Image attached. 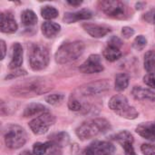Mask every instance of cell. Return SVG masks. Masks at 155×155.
Instances as JSON below:
<instances>
[{"label":"cell","instance_id":"22","mask_svg":"<svg viewBox=\"0 0 155 155\" xmlns=\"http://www.w3.org/2000/svg\"><path fill=\"white\" fill-rule=\"evenodd\" d=\"M103 55H104V57L107 61H109V62H114V61H117L119 58H121L122 52L117 47H114V46L107 45V47L103 52Z\"/></svg>","mask_w":155,"mask_h":155},{"label":"cell","instance_id":"34","mask_svg":"<svg viewBox=\"0 0 155 155\" xmlns=\"http://www.w3.org/2000/svg\"><path fill=\"white\" fill-rule=\"evenodd\" d=\"M123 42L122 40L117 37V36H112L109 40H108V45L110 46H114V47H117L120 49V47L122 46Z\"/></svg>","mask_w":155,"mask_h":155},{"label":"cell","instance_id":"7","mask_svg":"<svg viewBox=\"0 0 155 155\" xmlns=\"http://www.w3.org/2000/svg\"><path fill=\"white\" fill-rule=\"evenodd\" d=\"M26 133L19 125L11 124L6 127L4 133V140L6 147L12 150L21 148L26 143Z\"/></svg>","mask_w":155,"mask_h":155},{"label":"cell","instance_id":"21","mask_svg":"<svg viewBox=\"0 0 155 155\" xmlns=\"http://www.w3.org/2000/svg\"><path fill=\"white\" fill-rule=\"evenodd\" d=\"M51 147H57V148H63L64 146H66L69 143V136L66 133H59L57 134H54L51 137L50 141H48Z\"/></svg>","mask_w":155,"mask_h":155},{"label":"cell","instance_id":"18","mask_svg":"<svg viewBox=\"0 0 155 155\" xmlns=\"http://www.w3.org/2000/svg\"><path fill=\"white\" fill-rule=\"evenodd\" d=\"M132 94L136 100L155 101V92L153 90L143 88L141 86H134L132 90Z\"/></svg>","mask_w":155,"mask_h":155},{"label":"cell","instance_id":"27","mask_svg":"<svg viewBox=\"0 0 155 155\" xmlns=\"http://www.w3.org/2000/svg\"><path fill=\"white\" fill-rule=\"evenodd\" d=\"M64 100V95L62 94H54L47 95L45 97V102L47 104H49L51 105H54V106L62 104Z\"/></svg>","mask_w":155,"mask_h":155},{"label":"cell","instance_id":"14","mask_svg":"<svg viewBox=\"0 0 155 155\" xmlns=\"http://www.w3.org/2000/svg\"><path fill=\"white\" fill-rule=\"evenodd\" d=\"M83 27L84 31L90 35L92 37L94 38H101L105 36L108 33L111 32L110 27L106 25H97V24H84Z\"/></svg>","mask_w":155,"mask_h":155},{"label":"cell","instance_id":"23","mask_svg":"<svg viewBox=\"0 0 155 155\" xmlns=\"http://www.w3.org/2000/svg\"><path fill=\"white\" fill-rule=\"evenodd\" d=\"M21 20L24 25L25 26H32L36 25L37 23V16L35 13L30 9H26L22 13Z\"/></svg>","mask_w":155,"mask_h":155},{"label":"cell","instance_id":"36","mask_svg":"<svg viewBox=\"0 0 155 155\" xmlns=\"http://www.w3.org/2000/svg\"><path fill=\"white\" fill-rule=\"evenodd\" d=\"M46 155H63L62 153V149L57 148V147H51L49 149V152Z\"/></svg>","mask_w":155,"mask_h":155},{"label":"cell","instance_id":"9","mask_svg":"<svg viewBox=\"0 0 155 155\" xmlns=\"http://www.w3.org/2000/svg\"><path fill=\"white\" fill-rule=\"evenodd\" d=\"M84 151L87 155H114L115 148L109 142L96 141L92 143Z\"/></svg>","mask_w":155,"mask_h":155},{"label":"cell","instance_id":"12","mask_svg":"<svg viewBox=\"0 0 155 155\" xmlns=\"http://www.w3.org/2000/svg\"><path fill=\"white\" fill-rule=\"evenodd\" d=\"M115 141L124 148L125 155H136L134 144V137L128 131H123L115 135Z\"/></svg>","mask_w":155,"mask_h":155},{"label":"cell","instance_id":"37","mask_svg":"<svg viewBox=\"0 0 155 155\" xmlns=\"http://www.w3.org/2000/svg\"><path fill=\"white\" fill-rule=\"evenodd\" d=\"M15 73V74L11 73L8 76H6V78H14V77H16V76H21V75H25V74H26V72H25V70H21V69L16 70Z\"/></svg>","mask_w":155,"mask_h":155},{"label":"cell","instance_id":"24","mask_svg":"<svg viewBox=\"0 0 155 155\" xmlns=\"http://www.w3.org/2000/svg\"><path fill=\"white\" fill-rule=\"evenodd\" d=\"M129 85V75L124 73H121L116 74L115 76V90L122 92L124 91Z\"/></svg>","mask_w":155,"mask_h":155},{"label":"cell","instance_id":"15","mask_svg":"<svg viewBox=\"0 0 155 155\" xmlns=\"http://www.w3.org/2000/svg\"><path fill=\"white\" fill-rule=\"evenodd\" d=\"M23 64V47L19 43H15L12 45L11 60L9 63L10 69H17Z\"/></svg>","mask_w":155,"mask_h":155},{"label":"cell","instance_id":"10","mask_svg":"<svg viewBox=\"0 0 155 155\" xmlns=\"http://www.w3.org/2000/svg\"><path fill=\"white\" fill-rule=\"evenodd\" d=\"M109 88L110 83L107 80L104 79L83 85L79 88V91L83 95H96L104 92H106L107 90H109Z\"/></svg>","mask_w":155,"mask_h":155},{"label":"cell","instance_id":"26","mask_svg":"<svg viewBox=\"0 0 155 155\" xmlns=\"http://www.w3.org/2000/svg\"><path fill=\"white\" fill-rule=\"evenodd\" d=\"M41 15L45 19H54L58 16V10L54 6L45 5L41 8Z\"/></svg>","mask_w":155,"mask_h":155},{"label":"cell","instance_id":"40","mask_svg":"<svg viewBox=\"0 0 155 155\" xmlns=\"http://www.w3.org/2000/svg\"><path fill=\"white\" fill-rule=\"evenodd\" d=\"M19 155H35L33 153H31L30 151H27V150H25V151H24V152H22Z\"/></svg>","mask_w":155,"mask_h":155},{"label":"cell","instance_id":"3","mask_svg":"<svg viewBox=\"0 0 155 155\" xmlns=\"http://www.w3.org/2000/svg\"><path fill=\"white\" fill-rule=\"evenodd\" d=\"M84 44L82 41L65 42L57 49L54 55L55 61L60 64L74 62L84 54Z\"/></svg>","mask_w":155,"mask_h":155},{"label":"cell","instance_id":"20","mask_svg":"<svg viewBox=\"0 0 155 155\" xmlns=\"http://www.w3.org/2000/svg\"><path fill=\"white\" fill-rule=\"evenodd\" d=\"M45 113H47V108L41 104H30L27 105L23 113L24 117H32L35 115H41Z\"/></svg>","mask_w":155,"mask_h":155},{"label":"cell","instance_id":"19","mask_svg":"<svg viewBox=\"0 0 155 155\" xmlns=\"http://www.w3.org/2000/svg\"><path fill=\"white\" fill-rule=\"evenodd\" d=\"M61 31V25L54 22H45L42 25V33L46 38L56 36Z\"/></svg>","mask_w":155,"mask_h":155},{"label":"cell","instance_id":"32","mask_svg":"<svg viewBox=\"0 0 155 155\" xmlns=\"http://www.w3.org/2000/svg\"><path fill=\"white\" fill-rule=\"evenodd\" d=\"M143 83L155 89V73H153V74H147L144 77H143Z\"/></svg>","mask_w":155,"mask_h":155},{"label":"cell","instance_id":"11","mask_svg":"<svg viewBox=\"0 0 155 155\" xmlns=\"http://www.w3.org/2000/svg\"><path fill=\"white\" fill-rule=\"evenodd\" d=\"M104 69L101 56L98 54H91L79 67V71L83 74H97Z\"/></svg>","mask_w":155,"mask_h":155},{"label":"cell","instance_id":"29","mask_svg":"<svg viewBox=\"0 0 155 155\" xmlns=\"http://www.w3.org/2000/svg\"><path fill=\"white\" fill-rule=\"evenodd\" d=\"M146 45H147V39L143 35H140L135 37L133 43V47L137 51H142L146 46Z\"/></svg>","mask_w":155,"mask_h":155},{"label":"cell","instance_id":"5","mask_svg":"<svg viewBox=\"0 0 155 155\" xmlns=\"http://www.w3.org/2000/svg\"><path fill=\"white\" fill-rule=\"evenodd\" d=\"M108 106L114 114L128 120H134L139 116V113L136 109L131 106L127 98L122 94L113 96L109 101Z\"/></svg>","mask_w":155,"mask_h":155},{"label":"cell","instance_id":"25","mask_svg":"<svg viewBox=\"0 0 155 155\" xmlns=\"http://www.w3.org/2000/svg\"><path fill=\"white\" fill-rule=\"evenodd\" d=\"M144 69L148 74L155 73V53L153 51H148L144 54Z\"/></svg>","mask_w":155,"mask_h":155},{"label":"cell","instance_id":"33","mask_svg":"<svg viewBox=\"0 0 155 155\" xmlns=\"http://www.w3.org/2000/svg\"><path fill=\"white\" fill-rule=\"evenodd\" d=\"M143 19L149 24L155 25V8L151 9L150 11L145 13V15H143Z\"/></svg>","mask_w":155,"mask_h":155},{"label":"cell","instance_id":"8","mask_svg":"<svg viewBox=\"0 0 155 155\" xmlns=\"http://www.w3.org/2000/svg\"><path fill=\"white\" fill-rule=\"evenodd\" d=\"M54 122L55 117L47 112L33 119L29 123V128L34 134L42 135L47 133V131L54 124Z\"/></svg>","mask_w":155,"mask_h":155},{"label":"cell","instance_id":"16","mask_svg":"<svg viewBox=\"0 0 155 155\" xmlns=\"http://www.w3.org/2000/svg\"><path fill=\"white\" fill-rule=\"evenodd\" d=\"M136 133L143 138L155 142V122H147L136 127Z\"/></svg>","mask_w":155,"mask_h":155},{"label":"cell","instance_id":"35","mask_svg":"<svg viewBox=\"0 0 155 155\" xmlns=\"http://www.w3.org/2000/svg\"><path fill=\"white\" fill-rule=\"evenodd\" d=\"M122 35L124 38L128 39L130 37H132L134 35V30L132 28V27H129V26H124L123 27L122 29Z\"/></svg>","mask_w":155,"mask_h":155},{"label":"cell","instance_id":"1","mask_svg":"<svg viewBox=\"0 0 155 155\" xmlns=\"http://www.w3.org/2000/svg\"><path fill=\"white\" fill-rule=\"evenodd\" d=\"M51 84L41 77L31 78L22 83L14 85L11 88V94L17 97H33L35 95H41L48 93L52 90Z\"/></svg>","mask_w":155,"mask_h":155},{"label":"cell","instance_id":"17","mask_svg":"<svg viewBox=\"0 0 155 155\" xmlns=\"http://www.w3.org/2000/svg\"><path fill=\"white\" fill-rule=\"evenodd\" d=\"M93 13L88 10V9H82L77 12L74 13H66L64 14V23L71 24V23H75L80 20H87L92 18Z\"/></svg>","mask_w":155,"mask_h":155},{"label":"cell","instance_id":"30","mask_svg":"<svg viewBox=\"0 0 155 155\" xmlns=\"http://www.w3.org/2000/svg\"><path fill=\"white\" fill-rule=\"evenodd\" d=\"M68 108L71 110V111H74V112H77V111H80L82 109V104L81 103L75 99V98H71L68 102Z\"/></svg>","mask_w":155,"mask_h":155},{"label":"cell","instance_id":"4","mask_svg":"<svg viewBox=\"0 0 155 155\" xmlns=\"http://www.w3.org/2000/svg\"><path fill=\"white\" fill-rule=\"evenodd\" d=\"M99 9L113 18L116 19H127L132 15L129 6L118 0H103L98 2Z\"/></svg>","mask_w":155,"mask_h":155},{"label":"cell","instance_id":"38","mask_svg":"<svg viewBox=\"0 0 155 155\" xmlns=\"http://www.w3.org/2000/svg\"><path fill=\"white\" fill-rule=\"evenodd\" d=\"M0 49H1V60H3L5 56V53H6V46H5V41L4 40H1L0 41Z\"/></svg>","mask_w":155,"mask_h":155},{"label":"cell","instance_id":"31","mask_svg":"<svg viewBox=\"0 0 155 155\" xmlns=\"http://www.w3.org/2000/svg\"><path fill=\"white\" fill-rule=\"evenodd\" d=\"M141 151L144 155H155V145L144 143L141 146Z\"/></svg>","mask_w":155,"mask_h":155},{"label":"cell","instance_id":"2","mask_svg":"<svg viewBox=\"0 0 155 155\" xmlns=\"http://www.w3.org/2000/svg\"><path fill=\"white\" fill-rule=\"evenodd\" d=\"M110 128V123L104 118L90 119L84 122L76 128L75 134L81 141H87L106 133Z\"/></svg>","mask_w":155,"mask_h":155},{"label":"cell","instance_id":"28","mask_svg":"<svg viewBox=\"0 0 155 155\" xmlns=\"http://www.w3.org/2000/svg\"><path fill=\"white\" fill-rule=\"evenodd\" d=\"M50 149L49 143H35L33 147V153L35 155H44Z\"/></svg>","mask_w":155,"mask_h":155},{"label":"cell","instance_id":"13","mask_svg":"<svg viewBox=\"0 0 155 155\" xmlns=\"http://www.w3.org/2000/svg\"><path fill=\"white\" fill-rule=\"evenodd\" d=\"M0 26L1 32L5 34H14L17 31L18 25L10 12H3L0 15Z\"/></svg>","mask_w":155,"mask_h":155},{"label":"cell","instance_id":"41","mask_svg":"<svg viewBox=\"0 0 155 155\" xmlns=\"http://www.w3.org/2000/svg\"><path fill=\"white\" fill-rule=\"evenodd\" d=\"M78 155H87V154H86L85 151H83L82 153H79V154H78Z\"/></svg>","mask_w":155,"mask_h":155},{"label":"cell","instance_id":"6","mask_svg":"<svg viewBox=\"0 0 155 155\" xmlns=\"http://www.w3.org/2000/svg\"><path fill=\"white\" fill-rule=\"evenodd\" d=\"M49 60V51L46 46L40 44L31 45L29 50V64L34 71L45 69L48 65Z\"/></svg>","mask_w":155,"mask_h":155},{"label":"cell","instance_id":"39","mask_svg":"<svg viewBox=\"0 0 155 155\" xmlns=\"http://www.w3.org/2000/svg\"><path fill=\"white\" fill-rule=\"evenodd\" d=\"M82 3H83L82 1H67V4H69L70 5H73V6H78Z\"/></svg>","mask_w":155,"mask_h":155}]
</instances>
